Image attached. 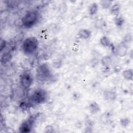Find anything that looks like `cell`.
Wrapping results in <instances>:
<instances>
[{
  "instance_id": "cell-8",
  "label": "cell",
  "mask_w": 133,
  "mask_h": 133,
  "mask_svg": "<svg viewBox=\"0 0 133 133\" xmlns=\"http://www.w3.org/2000/svg\"><path fill=\"white\" fill-rule=\"evenodd\" d=\"M91 35V32L87 29H81L78 33V36L79 38L83 39H87L90 38Z\"/></svg>"
},
{
  "instance_id": "cell-14",
  "label": "cell",
  "mask_w": 133,
  "mask_h": 133,
  "mask_svg": "<svg viewBox=\"0 0 133 133\" xmlns=\"http://www.w3.org/2000/svg\"><path fill=\"white\" fill-rule=\"evenodd\" d=\"M100 43L104 47H110L111 44L109 38L106 36H103L100 38Z\"/></svg>"
},
{
  "instance_id": "cell-4",
  "label": "cell",
  "mask_w": 133,
  "mask_h": 133,
  "mask_svg": "<svg viewBox=\"0 0 133 133\" xmlns=\"http://www.w3.org/2000/svg\"><path fill=\"white\" fill-rule=\"evenodd\" d=\"M48 98L47 91L41 88L35 89L30 97V100L34 104H42L46 101Z\"/></svg>"
},
{
  "instance_id": "cell-16",
  "label": "cell",
  "mask_w": 133,
  "mask_h": 133,
  "mask_svg": "<svg viewBox=\"0 0 133 133\" xmlns=\"http://www.w3.org/2000/svg\"><path fill=\"white\" fill-rule=\"evenodd\" d=\"M100 5L103 9H108L112 5V2L110 1H102L100 2Z\"/></svg>"
},
{
  "instance_id": "cell-18",
  "label": "cell",
  "mask_w": 133,
  "mask_h": 133,
  "mask_svg": "<svg viewBox=\"0 0 133 133\" xmlns=\"http://www.w3.org/2000/svg\"><path fill=\"white\" fill-rule=\"evenodd\" d=\"M6 46H7V42L4 39L1 40V45H0V50H1V51H2L5 48Z\"/></svg>"
},
{
  "instance_id": "cell-11",
  "label": "cell",
  "mask_w": 133,
  "mask_h": 133,
  "mask_svg": "<svg viewBox=\"0 0 133 133\" xmlns=\"http://www.w3.org/2000/svg\"><path fill=\"white\" fill-rule=\"evenodd\" d=\"M122 76L124 79L127 81H131L133 78V71L131 69L124 70L122 72Z\"/></svg>"
},
{
  "instance_id": "cell-5",
  "label": "cell",
  "mask_w": 133,
  "mask_h": 133,
  "mask_svg": "<svg viewBox=\"0 0 133 133\" xmlns=\"http://www.w3.org/2000/svg\"><path fill=\"white\" fill-rule=\"evenodd\" d=\"M33 78L30 72H24L21 75L20 84L23 89L27 90L30 88L33 83Z\"/></svg>"
},
{
  "instance_id": "cell-15",
  "label": "cell",
  "mask_w": 133,
  "mask_h": 133,
  "mask_svg": "<svg viewBox=\"0 0 133 133\" xmlns=\"http://www.w3.org/2000/svg\"><path fill=\"white\" fill-rule=\"evenodd\" d=\"M114 22H115V23L116 26H121L124 23V20L122 17L117 15V16H115V18L114 19Z\"/></svg>"
},
{
  "instance_id": "cell-3",
  "label": "cell",
  "mask_w": 133,
  "mask_h": 133,
  "mask_svg": "<svg viewBox=\"0 0 133 133\" xmlns=\"http://www.w3.org/2000/svg\"><path fill=\"white\" fill-rule=\"evenodd\" d=\"M52 72L50 66L46 63L39 64L35 70V77L40 82H45L51 79Z\"/></svg>"
},
{
  "instance_id": "cell-6",
  "label": "cell",
  "mask_w": 133,
  "mask_h": 133,
  "mask_svg": "<svg viewBox=\"0 0 133 133\" xmlns=\"http://www.w3.org/2000/svg\"><path fill=\"white\" fill-rule=\"evenodd\" d=\"M36 116L32 115L30 117L23 121L19 128L20 132H30L33 128L34 122L36 119Z\"/></svg>"
},
{
  "instance_id": "cell-1",
  "label": "cell",
  "mask_w": 133,
  "mask_h": 133,
  "mask_svg": "<svg viewBox=\"0 0 133 133\" xmlns=\"http://www.w3.org/2000/svg\"><path fill=\"white\" fill-rule=\"evenodd\" d=\"M38 41L35 36H30L25 38L22 44L21 48L23 54L26 56L34 54L38 47Z\"/></svg>"
},
{
  "instance_id": "cell-17",
  "label": "cell",
  "mask_w": 133,
  "mask_h": 133,
  "mask_svg": "<svg viewBox=\"0 0 133 133\" xmlns=\"http://www.w3.org/2000/svg\"><path fill=\"white\" fill-rule=\"evenodd\" d=\"M130 123V120L128 118H123L120 119V124L121 126L126 127L129 125Z\"/></svg>"
},
{
  "instance_id": "cell-10",
  "label": "cell",
  "mask_w": 133,
  "mask_h": 133,
  "mask_svg": "<svg viewBox=\"0 0 133 133\" xmlns=\"http://www.w3.org/2000/svg\"><path fill=\"white\" fill-rule=\"evenodd\" d=\"M89 110L91 114H95L100 111V107L96 102H92L89 105Z\"/></svg>"
},
{
  "instance_id": "cell-2",
  "label": "cell",
  "mask_w": 133,
  "mask_h": 133,
  "mask_svg": "<svg viewBox=\"0 0 133 133\" xmlns=\"http://www.w3.org/2000/svg\"><path fill=\"white\" fill-rule=\"evenodd\" d=\"M39 18V14L37 10H29L24 14L21 19L22 25L24 28L30 29L37 23Z\"/></svg>"
},
{
  "instance_id": "cell-9",
  "label": "cell",
  "mask_w": 133,
  "mask_h": 133,
  "mask_svg": "<svg viewBox=\"0 0 133 133\" xmlns=\"http://www.w3.org/2000/svg\"><path fill=\"white\" fill-rule=\"evenodd\" d=\"M109 9L111 14L116 16L119 14L121 10V6L119 3H115L112 5Z\"/></svg>"
},
{
  "instance_id": "cell-12",
  "label": "cell",
  "mask_w": 133,
  "mask_h": 133,
  "mask_svg": "<svg viewBox=\"0 0 133 133\" xmlns=\"http://www.w3.org/2000/svg\"><path fill=\"white\" fill-rule=\"evenodd\" d=\"M98 5L96 3H91L88 8V12L89 15L91 16L96 15L98 12Z\"/></svg>"
},
{
  "instance_id": "cell-13",
  "label": "cell",
  "mask_w": 133,
  "mask_h": 133,
  "mask_svg": "<svg viewBox=\"0 0 133 133\" xmlns=\"http://www.w3.org/2000/svg\"><path fill=\"white\" fill-rule=\"evenodd\" d=\"M12 56L10 52H6L1 57V62L2 64H5L8 62L10 61V60L11 59Z\"/></svg>"
},
{
  "instance_id": "cell-7",
  "label": "cell",
  "mask_w": 133,
  "mask_h": 133,
  "mask_svg": "<svg viewBox=\"0 0 133 133\" xmlns=\"http://www.w3.org/2000/svg\"><path fill=\"white\" fill-rule=\"evenodd\" d=\"M128 48L124 43L119 44L116 47L115 51L116 54L119 57H123L126 55L127 52Z\"/></svg>"
}]
</instances>
